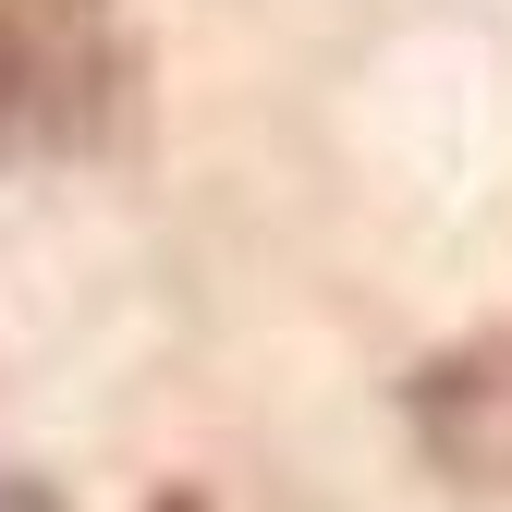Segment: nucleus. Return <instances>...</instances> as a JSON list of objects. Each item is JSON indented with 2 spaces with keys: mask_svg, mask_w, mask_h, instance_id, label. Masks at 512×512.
Returning <instances> with one entry per match:
<instances>
[{
  "mask_svg": "<svg viewBox=\"0 0 512 512\" xmlns=\"http://www.w3.org/2000/svg\"><path fill=\"white\" fill-rule=\"evenodd\" d=\"M122 110L110 0H0V122L25 147H98Z\"/></svg>",
  "mask_w": 512,
  "mask_h": 512,
  "instance_id": "nucleus-1",
  "label": "nucleus"
},
{
  "mask_svg": "<svg viewBox=\"0 0 512 512\" xmlns=\"http://www.w3.org/2000/svg\"><path fill=\"white\" fill-rule=\"evenodd\" d=\"M171 512H196V500H171Z\"/></svg>",
  "mask_w": 512,
  "mask_h": 512,
  "instance_id": "nucleus-2",
  "label": "nucleus"
}]
</instances>
